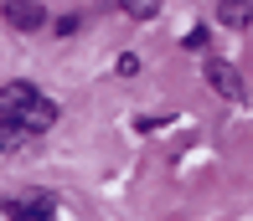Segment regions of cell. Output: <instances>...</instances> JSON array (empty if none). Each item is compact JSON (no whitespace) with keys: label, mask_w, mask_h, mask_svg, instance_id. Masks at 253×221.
<instances>
[{"label":"cell","mask_w":253,"mask_h":221,"mask_svg":"<svg viewBox=\"0 0 253 221\" xmlns=\"http://www.w3.org/2000/svg\"><path fill=\"white\" fill-rule=\"evenodd\" d=\"M42 98H47V93H42V88H31V83H5V88H0V124L21 129V124H26V113L37 108Z\"/></svg>","instance_id":"obj_1"},{"label":"cell","mask_w":253,"mask_h":221,"mask_svg":"<svg viewBox=\"0 0 253 221\" xmlns=\"http://www.w3.org/2000/svg\"><path fill=\"white\" fill-rule=\"evenodd\" d=\"M207 83H212L217 93H222L227 103H243V77H238L227 62H207Z\"/></svg>","instance_id":"obj_2"},{"label":"cell","mask_w":253,"mask_h":221,"mask_svg":"<svg viewBox=\"0 0 253 221\" xmlns=\"http://www.w3.org/2000/svg\"><path fill=\"white\" fill-rule=\"evenodd\" d=\"M5 21H10L16 31H37L42 21H47V10H42L37 0H10V5H5Z\"/></svg>","instance_id":"obj_3"},{"label":"cell","mask_w":253,"mask_h":221,"mask_svg":"<svg viewBox=\"0 0 253 221\" xmlns=\"http://www.w3.org/2000/svg\"><path fill=\"white\" fill-rule=\"evenodd\" d=\"M217 21L233 26V31H243L248 21H253V0H222V5H217Z\"/></svg>","instance_id":"obj_4"},{"label":"cell","mask_w":253,"mask_h":221,"mask_svg":"<svg viewBox=\"0 0 253 221\" xmlns=\"http://www.w3.org/2000/svg\"><path fill=\"white\" fill-rule=\"evenodd\" d=\"M52 124H57V103H52V98H42L37 108L26 113V124H21V134H47Z\"/></svg>","instance_id":"obj_5"},{"label":"cell","mask_w":253,"mask_h":221,"mask_svg":"<svg viewBox=\"0 0 253 221\" xmlns=\"http://www.w3.org/2000/svg\"><path fill=\"white\" fill-rule=\"evenodd\" d=\"M119 5H124V16H129V21H150L155 10H160V0H119Z\"/></svg>","instance_id":"obj_6"},{"label":"cell","mask_w":253,"mask_h":221,"mask_svg":"<svg viewBox=\"0 0 253 221\" xmlns=\"http://www.w3.org/2000/svg\"><path fill=\"white\" fill-rule=\"evenodd\" d=\"M16 221H52V201H37V206H21Z\"/></svg>","instance_id":"obj_7"}]
</instances>
